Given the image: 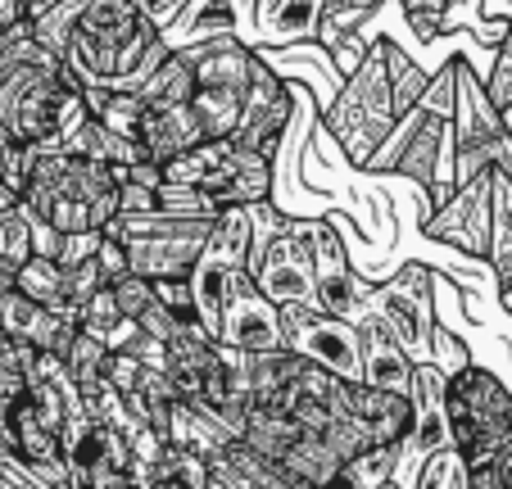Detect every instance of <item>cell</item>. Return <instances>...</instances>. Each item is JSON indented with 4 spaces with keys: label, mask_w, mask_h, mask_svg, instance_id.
Instances as JSON below:
<instances>
[{
    "label": "cell",
    "mask_w": 512,
    "mask_h": 489,
    "mask_svg": "<svg viewBox=\"0 0 512 489\" xmlns=\"http://www.w3.org/2000/svg\"><path fill=\"white\" fill-rule=\"evenodd\" d=\"M395 100H390V73H386V37L363 41V59L345 73L336 100L327 109V127L322 132L336 136L345 159L354 168H368V159L381 150L390 132H395Z\"/></svg>",
    "instance_id": "1"
},
{
    "label": "cell",
    "mask_w": 512,
    "mask_h": 489,
    "mask_svg": "<svg viewBox=\"0 0 512 489\" xmlns=\"http://www.w3.org/2000/svg\"><path fill=\"white\" fill-rule=\"evenodd\" d=\"M445 426L463 462H485L512 449V390L494 372L463 363L445 376Z\"/></svg>",
    "instance_id": "2"
},
{
    "label": "cell",
    "mask_w": 512,
    "mask_h": 489,
    "mask_svg": "<svg viewBox=\"0 0 512 489\" xmlns=\"http://www.w3.org/2000/svg\"><path fill=\"white\" fill-rule=\"evenodd\" d=\"M164 168V182H182L204 191L218 209H250V204L272 200V159L236 145L232 136L200 141L191 150L173 154Z\"/></svg>",
    "instance_id": "3"
},
{
    "label": "cell",
    "mask_w": 512,
    "mask_h": 489,
    "mask_svg": "<svg viewBox=\"0 0 512 489\" xmlns=\"http://www.w3.org/2000/svg\"><path fill=\"white\" fill-rule=\"evenodd\" d=\"M281 349L300 354L304 363L327 367L340 381H363V340L358 322L322 313L318 304H286L281 308Z\"/></svg>",
    "instance_id": "4"
},
{
    "label": "cell",
    "mask_w": 512,
    "mask_h": 489,
    "mask_svg": "<svg viewBox=\"0 0 512 489\" xmlns=\"http://www.w3.org/2000/svg\"><path fill=\"white\" fill-rule=\"evenodd\" d=\"M435 277L426 263H404L386 286L372 290V317L386 326L395 345L404 349L413 363H431V345H435Z\"/></svg>",
    "instance_id": "5"
},
{
    "label": "cell",
    "mask_w": 512,
    "mask_h": 489,
    "mask_svg": "<svg viewBox=\"0 0 512 489\" xmlns=\"http://www.w3.org/2000/svg\"><path fill=\"white\" fill-rule=\"evenodd\" d=\"M490 186H494V168L476 173L472 182L454 186L440 209L426 213L422 231L449 250L467 254V259H485L490 254Z\"/></svg>",
    "instance_id": "6"
},
{
    "label": "cell",
    "mask_w": 512,
    "mask_h": 489,
    "mask_svg": "<svg viewBox=\"0 0 512 489\" xmlns=\"http://www.w3.org/2000/svg\"><path fill=\"white\" fill-rule=\"evenodd\" d=\"M218 340L232 349H281V308L254 286V277L236 281L232 295L223 299L218 313Z\"/></svg>",
    "instance_id": "7"
},
{
    "label": "cell",
    "mask_w": 512,
    "mask_h": 489,
    "mask_svg": "<svg viewBox=\"0 0 512 489\" xmlns=\"http://www.w3.org/2000/svg\"><path fill=\"white\" fill-rule=\"evenodd\" d=\"M259 32V0H186L182 19L164 32V41L177 50V41H204V37H236L254 46Z\"/></svg>",
    "instance_id": "8"
},
{
    "label": "cell",
    "mask_w": 512,
    "mask_h": 489,
    "mask_svg": "<svg viewBox=\"0 0 512 489\" xmlns=\"http://www.w3.org/2000/svg\"><path fill=\"white\" fill-rule=\"evenodd\" d=\"M358 340H363V381L381 385V390L408 394V385H413V358L395 345V336L372 313L358 322Z\"/></svg>",
    "instance_id": "9"
},
{
    "label": "cell",
    "mask_w": 512,
    "mask_h": 489,
    "mask_svg": "<svg viewBox=\"0 0 512 489\" xmlns=\"http://www.w3.org/2000/svg\"><path fill=\"white\" fill-rule=\"evenodd\" d=\"M295 100H300V87H290L286 82L281 96L263 100V105H250L241 114V123H236L232 141L245 145V150H254V154H263V159H272L277 145H281V136L290 132V123H295Z\"/></svg>",
    "instance_id": "10"
},
{
    "label": "cell",
    "mask_w": 512,
    "mask_h": 489,
    "mask_svg": "<svg viewBox=\"0 0 512 489\" xmlns=\"http://www.w3.org/2000/svg\"><path fill=\"white\" fill-rule=\"evenodd\" d=\"M322 5H327V0H268V5L259 10V37H254V41L286 46V41L318 37Z\"/></svg>",
    "instance_id": "11"
},
{
    "label": "cell",
    "mask_w": 512,
    "mask_h": 489,
    "mask_svg": "<svg viewBox=\"0 0 512 489\" xmlns=\"http://www.w3.org/2000/svg\"><path fill=\"white\" fill-rule=\"evenodd\" d=\"M191 91H195L191 59H186L182 50H168V55L141 77L136 96H141L145 109H177V105H186V100H191Z\"/></svg>",
    "instance_id": "12"
},
{
    "label": "cell",
    "mask_w": 512,
    "mask_h": 489,
    "mask_svg": "<svg viewBox=\"0 0 512 489\" xmlns=\"http://www.w3.org/2000/svg\"><path fill=\"white\" fill-rule=\"evenodd\" d=\"M381 5H386V0H327L318 14V37L313 41H322L331 55L345 46H363L358 37L368 32V19L381 10Z\"/></svg>",
    "instance_id": "13"
},
{
    "label": "cell",
    "mask_w": 512,
    "mask_h": 489,
    "mask_svg": "<svg viewBox=\"0 0 512 489\" xmlns=\"http://www.w3.org/2000/svg\"><path fill=\"white\" fill-rule=\"evenodd\" d=\"M485 263L494 268V286H512V182L494 168L490 186V254Z\"/></svg>",
    "instance_id": "14"
},
{
    "label": "cell",
    "mask_w": 512,
    "mask_h": 489,
    "mask_svg": "<svg viewBox=\"0 0 512 489\" xmlns=\"http://www.w3.org/2000/svg\"><path fill=\"white\" fill-rule=\"evenodd\" d=\"M82 100H87V114L96 123H105L114 136L123 141H136V127H141V96L136 91H114V87H82Z\"/></svg>",
    "instance_id": "15"
},
{
    "label": "cell",
    "mask_w": 512,
    "mask_h": 489,
    "mask_svg": "<svg viewBox=\"0 0 512 489\" xmlns=\"http://www.w3.org/2000/svg\"><path fill=\"white\" fill-rule=\"evenodd\" d=\"M386 73H390V100H395V118H404L408 109L417 105V100L426 96V87H431V73H426L417 59L404 55V46L399 41L386 37Z\"/></svg>",
    "instance_id": "16"
},
{
    "label": "cell",
    "mask_w": 512,
    "mask_h": 489,
    "mask_svg": "<svg viewBox=\"0 0 512 489\" xmlns=\"http://www.w3.org/2000/svg\"><path fill=\"white\" fill-rule=\"evenodd\" d=\"M32 254H37V245H32V218L23 213V204L14 200L0 209V272L14 277Z\"/></svg>",
    "instance_id": "17"
},
{
    "label": "cell",
    "mask_w": 512,
    "mask_h": 489,
    "mask_svg": "<svg viewBox=\"0 0 512 489\" xmlns=\"http://www.w3.org/2000/svg\"><path fill=\"white\" fill-rule=\"evenodd\" d=\"M408 489H467V467H463V458L454 453V444L435 449L431 458L417 467V476H413V485Z\"/></svg>",
    "instance_id": "18"
},
{
    "label": "cell",
    "mask_w": 512,
    "mask_h": 489,
    "mask_svg": "<svg viewBox=\"0 0 512 489\" xmlns=\"http://www.w3.org/2000/svg\"><path fill=\"white\" fill-rule=\"evenodd\" d=\"M481 87H485V100H490L494 109H512V14H508V32L499 37V46H494V64L490 73L481 77Z\"/></svg>",
    "instance_id": "19"
},
{
    "label": "cell",
    "mask_w": 512,
    "mask_h": 489,
    "mask_svg": "<svg viewBox=\"0 0 512 489\" xmlns=\"http://www.w3.org/2000/svg\"><path fill=\"white\" fill-rule=\"evenodd\" d=\"M109 295H114L118 313H123L127 322H136L145 308L155 304V286H150L145 277H136V272H123L118 281H109Z\"/></svg>",
    "instance_id": "20"
},
{
    "label": "cell",
    "mask_w": 512,
    "mask_h": 489,
    "mask_svg": "<svg viewBox=\"0 0 512 489\" xmlns=\"http://www.w3.org/2000/svg\"><path fill=\"white\" fill-rule=\"evenodd\" d=\"M150 286H155V299L177 317V322H200V317H195L191 277H159V281H150Z\"/></svg>",
    "instance_id": "21"
},
{
    "label": "cell",
    "mask_w": 512,
    "mask_h": 489,
    "mask_svg": "<svg viewBox=\"0 0 512 489\" xmlns=\"http://www.w3.org/2000/svg\"><path fill=\"white\" fill-rule=\"evenodd\" d=\"M395 5L404 10V19L413 23V32L422 41L440 37V19L449 14V0H395Z\"/></svg>",
    "instance_id": "22"
},
{
    "label": "cell",
    "mask_w": 512,
    "mask_h": 489,
    "mask_svg": "<svg viewBox=\"0 0 512 489\" xmlns=\"http://www.w3.org/2000/svg\"><path fill=\"white\" fill-rule=\"evenodd\" d=\"M23 173H28V145L10 141V136L0 132V186L14 191V200L23 191Z\"/></svg>",
    "instance_id": "23"
},
{
    "label": "cell",
    "mask_w": 512,
    "mask_h": 489,
    "mask_svg": "<svg viewBox=\"0 0 512 489\" xmlns=\"http://www.w3.org/2000/svg\"><path fill=\"white\" fill-rule=\"evenodd\" d=\"M136 10L145 14V19L155 23L159 32H168L177 19H182V10H186V0H136Z\"/></svg>",
    "instance_id": "24"
},
{
    "label": "cell",
    "mask_w": 512,
    "mask_h": 489,
    "mask_svg": "<svg viewBox=\"0 0 512 489\" xmlns=\"http://www.w3.org/2000/svg\"><path fill=\"white\" fill-rule=\"evenodd\" d=\"M499 304H503V308H508V313H512V286H503V290H499Z\"/></svg>",
    "instance_id": "25"
},
{
    "label": "cell",
    "mask_w": 512,
    "mask_h": 489,
    "mask_svg": "<svg viewBox=\"0 0 512 489\" xmlns=\"http://www.w3.org/2000/svg\"><path fill=\"white\" fill-rule=\"evenodd\" d=\"M377 489H404V485H399V480H395V476H390V480H381V485H377Z\"/></svg>",
    "instance_id": "26"
}]
</instances>
